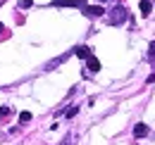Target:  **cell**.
I'll return each instance as SVG.
<instances>
[{"label": "cell", "instance_id": "1", "mask_svg": "<svg viewBox=\"0 0 155 145\" xmlns=\"http://www.w3.org/2000/svg\"><path fill=\"white\" fill-rule=\"evenodd\" d=\"M127 17H129L127 7H124V5H117L115 10L107 14V24H110V26H119V24H124V21H127Z\"/></svg>", "mask_w": 155, "mask_h": 145}, {"label": "cell", "instance_id": "2", "mask_svg": "<svg viewBox=\"0 0 155 145\" xmlns=\"http://www.w3.org/2000/svg\"><path fill=\"white\" fill-rule=\"evenodd\" d=\"M81 10H84L86 17H103V14H105V10H103L100 5H84Z\"/></svg>", "mask_w": 155, "mask_h": 145}, {"label": "cell", "instance_id": "3", "mask_svg": "<svg viewBox=\"0 0 155 145\" xmlns=\"http://www.w3.org/2000/svg\"><path fill=\"white\" fill-rule=\"evenodd\" d=\"M55 7H84L86 0H53Z\"/></svg>", "mask_w": 155, "mask_h": 145}, {"label": "cell", "instance_id": "4", "mask_svg": "<svg viewBox=\"0 0 155 145\" xmlns=\"http://www.w3.org/2000/svg\"><path fill=\"white\" fill-rule=\"evenodd\" d=\"M74 55L81 57V60H88L93 53H91V48H88V45H77V48H74Z\"/></svg>", "mask_w": 155, "mask_h": 145}, {"label": "cell", "instance_id": "5", "mask_svg": "<svg viewBox=\"0 0 155 145\" xmlns=\"http://www.w3.org/2000/svg\"><path fill=\"white\" fill-rule=\"evenodd\" d=\"M148 131H150V126H146V124L141 121V124H136V126H134V136H136V138H146Z\"/></svg>", "mask_w": 155, "mask_h": 145}, {"label": "cell", "instance_id": "6", "mask_svg": "<svg viewBox=\"0 0 155 145\" xmlns=\"http://www.w3.org/2000/svg\"><path fill=\"white\" fill-rule=\"evenodd\" d=\"M86 67H88V69H91V74H96V72H100V62H98V57H93V55H91V57H88V60H86Z\"/></svg>", "mask_w": 155, "mask_h": 145}, {"label": "cell", "instance_id": "7", "mask_svg": "<svg viewBox=\"0 0 155 145\" xmlns=\"http://www.w3.org/2000/svg\"><path fill=\"white\" fill-rule=\"evenodd\" d=\"M138 7H141V14H143V17H148V14L153 12V2H150V0H141Z\"/></svg>", "mask_w": 155, "mask_h": 145}, {"label": "cell", "instance_id": "8", "mask_svg": "<svg viewBox=\"0 0 155 145\" xmlns=\"http://www.w3.org/2000/svg\"><path fill=\"white\" fill-rule=\"evenodd\" d=\"M31 121V112H21L19 114V124H29Z\"/></svg>", "mask_w": 155, "mask_h": 145}, {"label": "cell", "instance_id": "9", "mask_svg": "<svg viewBox=\"0 0 155 145\" xmlns=\"http://www.w3.org/2000/svg\"><path fill=\"white\" fill-rule=\"evenodd\" d=\"M34 5V0H19V7L21 10H26V7H31Z\"/></svg>", "mask_w": 155, "mask_h": 145}, {"label": "cell", "instance_id": "10", "mask_svg": "<svg viewBox=\"0 0 155 145\" xmlns=\"http://www.w3.org/2000/svg\"><path fill=\"white\" fill-rule=\"evenodd\" d=\"M12 114V107H0V117H10Z\"/></svg>", "mask_w": 155, "mask_h": 145}, {"label": "cell", "instance_id": "11", "mask_svg": "<svg viewBox=\"0 0 155 145\" xmlns=\"http://www.w3.org/2000/svg\"><path fill=\"white\" fill-rule=\"evenodd\" d=\"M77 114H79V107H69V109H67V117H69V119L77 117Z\"/></svg>", "mask_w": 155, "mask_h": 145}, {"label": "cell", "instance_id": "12", "mask_svg": "<svg viewBox=\"0 0 155 145\" xmlns=\"http://www.w3.org/2000/svg\"><path fill=\"white\" fill-rule=\"evenodd\" d=\"M148 57H150V60H155V40L150 43V53H148Z\"/></svg>", "mask_w": 155, "mask_h": 145}, {"label": "cell", "instance_id": "13", "mask_svg": "<svg viewBox=\"0 0 155 145\" xmlns=\"http://www.w3.org/2000/svg\"><path fill=\"white\" fill-rule=\"evenodd\" d=\"M0 31H2V24H0Z\"/></svg>", "mask_w": 155, "mask_h": 145}, {"label": "cell", "instance_id": "14", "mask_svg": "<svg viewBox=\"0 0 155 145\" xmlns=\"http://www.w3.org/2000/svg\"><path fill=\"white\" fill-rule=\"evenodd\" d=\"M150 2H155V0H150Z\"/></svg>", "mask_w": 155, "mask_h": 145}]
</instances>
